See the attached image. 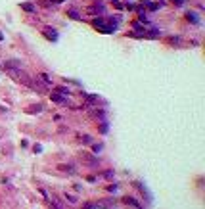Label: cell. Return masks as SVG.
Here are the masks:
<instances>
[{"mask_svg":"<svg viewBox=\"0 0 205 209\" xmlns=\"http://www.w3.org/2000/svg\"><path fill=\"white\" fill-rule=\"evenodd\" d=\"M10 75H12L14 79H17L21 84H25V86H29V89H31V77L27 73H23L21 69H12V71H10Z\"/></svg>","mask_w":205,"mask_h":209,"instance_id":"6da1fadb","label":"cell"},{"mask_svg":"<svg viewBox=\"0 0 205 209\" xmlns=\"http://www.w3.org/2000/svg\"><path fill=\"white\" fill-rule=\"evenodd\" d=\"M102 177H104V179H111L113 177V171H104V173H102Z\"/></svg>","mask_w":205,"mask_h":209,"instance_id":"d6986e66","label":"cell"},{"mask_svg":"<svg viewBox=\"0 0 205 209\" xmlns=\"http://www.w3.org/2000/svg\"><path fill=\"white\" fill-rule=\"evenodd\" d=\"M171 2H175L176 6H182V4H184V0H171Z\"/></svg>","mask_w":205,"mask_h":209,"instance_id":"7402d4cb","label":"cell"},{"mask_svg":"<svg viewBox=\"0 0 205 209\" xmlns=\"http://www.w3.org/2000/svg\"><path fill=\"white\" fill-rule=\"evenodd\" d=\"M37 77H39V81H42L44 84H52V79H50L46 73H37Z\"/></svg>","mask_w":205,"mask_h":209,"instance_id":"9c48e42d","label":"cell"},{"mask_svg":"<svg viewBox=\"0 0 205 209\" xmlns=\"http://www.w3.org/2000/svg\"><path fill=\"white\" fill-rule=\"evenodd\" d=\"M186 17H188L190 21H194V23H198V21H199V19H198V16H196V14H192V12H190V14H188Z\"/></svg>","mask_w":205,"mask_h":209,"instance_id":"e0dca14e","label":"cell"},{"mask_svg":"<svg viewBox=\"0 0 205 209\" xmlns=\"http://www.w3.org/2000/svg\"><path fill=\"white\" fill-rule=\"evenodd\" d=\"M67 16H69V17H73V19H81V16L77 14V10H69V12H67Z\"/></svg>","mask_w":205,"mask_h":209,"instance_id":"7c38bea8","label":"cell"},{"mask_svg":"<svg viewBox=\"0 0 205 209\" xmlns=\"http://www.w3.org/2000/svg\"><path fill=\"white\" fill-rule=\"evenodd\" d=\"M102 148H104L102 144H96V146L92 148V152H94V153H100V152H102Z\"/></svg>","mask_w":205,"mask_h":209,"instance_id":"ffe728a7","label":"cell"},{"mask_svg":"<svg viewBox=\"0 0 205 209\" xmlns=\"http://www.w3.org/2000/svg\"><path fill=\"white\" fill-rule=\"evenodd\" d=\"M21 10H25V12H29V14H35V6H33L31 2H23L21 4Z\"/></svg>","mask_w":205,"mask_h":209,"instance_id":"30bf717a","label":"cell"},{"mask_svg":"<svg viewBox=\"0 0 205 209\" xmlns=\"http://www.w3.org/2000/svg\"><path fill=\"white\" fill-rule=\"evenodd\" d=\"M79 159H83V161L88 165V167H96V165H100L98 157L90 156V153H86V152H81V153H79Z\"/></svg>","mask_w":205,"mask_h":209,"instance_id":"7a4b0ae2","label":"cell"},{"mask_svg":"<svg viewBox=\"0 0 205 209\" xmlns=\"http://www.w3.org/2000/svg\"><path fill=\"white\" fill-rule=\"evenodd\" d=\"M0 40H2V33H0Z\"/></svg>","mask_w":205,"mask_h":209,"instance_id":"cb8c5ba5","label":"cell"},{"mask_svg":"<svg viewBox=\"0 0 205 209\" xmlns=\"http://www.w3.org/2000/svg\"><path fill=\"white\" fill-rule=\"evenodd\" d=\"M79 140H81V142H84V144H90V142H92V138H90L88 134H84V136H79Z\"/></svg>","mask_w":205,"mask_h":209,"instance_id":"9a60e30c","label":"cell"},{"mask_svg":"<svg viewBox=\"0 0 205 209\" xmlns=\"http://www.w3.org/2000/svg\"><path fill=\"white\" fill-rule=\"evenodd\" d=\"M56 2H62V0H56Z\"/></svg>","mask_w":205,"mask_h":209,"instance_id":"d4e9b609","label":"cell"},{"mask_svg":"<svg viewBox=\"0 0 205 209\" xmlns=\"http://www.w3.org/2000/svg\"><path fill=\"white\" fill-rule=\"evenodd\" d=\"M83 209H96V203L94 202H86V203H83Z\"/></svg>","mask_w":205,"mask_h":209,"instance_id":"4fadbf2b","label":"cell"},{"mask_svg":"<svg viewBox=\"0 0 205 209\" xmlns=\"http://www.w3.org/2000/svg\"><path fill=\"white\" fill-rule=\"evenodd\" d=\"M50 207H52V209H63V205L58 202V198H56V196L50 198Z\"/></svg>","mask_w":205,"mask_h":209,"instance_id":"ba28073f","label":"cell"},{"mask_svg":"<svg viewBox=\"0 0 205 209\" xmlns=\"http://www.w3.org/2000/svg\"><path fill=\"white\" fill-rule=\"evenodd\" d=\"M115 207V198H104V200L96 202V209H111Z\"/></svg>","mask_w":205,"mask_h":209,"instance_id":"3957f363","label":"cell"},{"mask_svg":"<svg viewBox=\"0 0 205 209\" xmlns=\"http://www.w3.org/2000/svg\"><path fill=\"white\" fill-rule=\"evenodd\" d=\"M42 33H44V37H46V39H50V40H58V33H56L54 29H52V31H50V29H44Z\"/></svg>","mask_w":205,"mask_h":209,"instance_id":"52a82bcc","label":"cell"},{"mask_svg":"<svg viewBox=\"0 0 205 209\" xmlns=\"http://www.w3.org/2000/svg\"><path fill=\"white\" fill-rule=\"evenodd\" d=\"M90 115L92 117H104V111H102V109H96V111H92Z\"/></svg>","mask_w":205,"mask_h":209,"instance_id":"ac0fdd59","label":"cell"},{"mask_svg":"<svg viewBox=\"0 0 205 209\" xmlns=\"http://www.w3.org/2000/svg\"><path fill=\"white\" fill-rule=\"evenodd\" d=\"M67 200H69V202H73V203H75V202H77V198H75L73 194H67Z\"/></svg>","mask_w":205,"mask_h":209,"instance_id":"44dd1931","label":"cell"},{"mask_svg":"<svg viewBox=\"0 0 205 209\" xmlns=\"http://www.w3.org/2000/svg\"><path fill=\"white\" fill-rule=\"evenodd\" d=\"M98 96H94V94H88L86 96V104H90V106H98Z\"/></svg>","mask_w":205,"mask_h":209,"instance_id":"8fae6325","label":"cell"},{"mask_svg":"<svg viewBox=\"0 0 205 209\" xmlns=\"http://www.w3.org/2000/svg\"><path fill=\"white\" fill-rule=\"evenodd\" d=\"M50 98H52V102H56L58 106H67V104H69V102H67V98L62 96V94H58V92H52Z\"/></svg>","mask_w":205,"mask_h":209,"instance_id":"277c9868","label":"cell"},{"mask_svg":"<svg viewBox=\"0 0 205 209\" xmlns=\"http://www.w3.org/2000/svg\"><path fill=\"white\" fill-rule=\"evenodd\" d=\"M56 92H58V94H69V89H65V86H58Z\"/></svg>","mask_w":205,"mask_h":209,"instance_id":"5bb4252c","label":"cell"},{"mask_svg":"<svg viewBox=\"0 0 205 209\" xmlns=\"http://www.w3.org/2000/svg\"><path fill=\"white\" fill-rule=\"evenodd\" d=\"M117 190V186L115 184H113V186H107V192H115Z\"/></svg>","mask_w":205,"mask_h":209,"instance_id":"603a6c76","label":"cell"},{"mask_svg":"<svg viewBox=\"0 0 205 209\" xmlns=\"http://www.w3.org/2000/svg\"><path fill=\"white\" fill-rule=\"evenodd\" d=\"M4 67L10 69V71H12V69H19V67H21V61H19V60H8V61L4 63Z\"/></svg>","mask_w":205,"mask_h":209,"instance_id":"5b68a950","label":"cell"},{"mask_svg":"<svg viewBox=\"0 0 205 209\" xmlns=\"http://www.w3.org/2000/svg\"><path fill=\"white\" fill-rule=\"evenodd\" d=\"M60 169H62V171H69V173L75 171V167H71V165H60Z\"/></svg>","mask_w":205,"mask_h":209,"instance_id":"2e32d148","label":"cell"},{"mask_svg":"<svg viewBox=\"0 0 205 209\" xmlns=\"http://www.w3.org/2000/svg\"><path fill=\"white\" fill-rule=\"evenodd\" d=\"M123 202L127 203V205H132V207H136V209H142V205H140L138 202H136L134 198H129V196H125V198H123Z\"/></svg>","mask_w":205,"mask_h":209,"instance_id":"8992f818","label":"cell"}]
</instances>
